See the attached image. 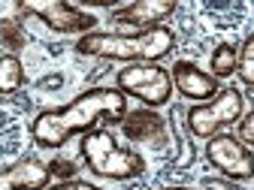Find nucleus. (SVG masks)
I'll use <instances>...</instances> for the list:
<instances>
[{
    "label": "nucleus",
    "instance_id": "nucleus-1",
    "mask_svg": "<svg viewBox=\"0 0 254 190\" xmlns=\"http://www.w3.org/2000/svg\"><path fill=\"white\" fill-rule=\"evenodd\" d=\"M127 115V97L118 88H88L76 100L58 109H43L34 124H30V136L40 148H61L73 136H85L97 130L100 121L121 124Z\"/></svg>",
    "mask_w": 254,
    "mask_h": 190
},
{
    "label": "nucleus",
    "instance_id": "nucleus-2",
    "mask_svg": "<svg viewBox=\"0 0 254 190\" xmlns=\"http://www.w3.org/2000/svg\"><path fill=\"white\" fill-rule=\"evenodd\" d=\"M176 48V34L164 24L142 34H109V30H91L76 40V51L85 57H103L121 63H157Z\"/></svg>",
    "mask_w": 254,
    "mask_h": 190
},
{
    "label": "nucleus",
    "instance_id": "nucleus-3",
    "mask_svg": "<svg viewBox=\"0 0 254 190\" xmlns=\"http://www.w3.org/2000/svg\"><path fill=\"white\" fill-rule=\"evenodd\" d=\"M79 151H82V160H85L88 172H94L97 178L130 181V178H139L145 172L142 154H136L133 148L118 145L115 136L109 130H103V127L85 133L79 142Z\"/></svg>",
    "mask_w": 254,
    "mask_h": 190
},
{
    "label": "nucleus",
    "instance_id": "nucleus-4",
    "mask_svg": "<svg viewBox=\"0 0 254 190\" xmlns=\"http://www.w3.org/2000/svg\"><path fill=\"white\" fill-rule=\"evenodd\" d=\"M115 88L124 97L139 100L145 109H161L173 100V76L167 67H157V63H127L118 70L115 76Z\"/></svg>",
    "mask_w": 254,
    "mask_h": 190
},
{
    "label": "nucleus",
    "instance_id": "nucleus-5",
    "mask_svg": "<svg viewBox=\"0 0 254 190\" xmlns=\"http://www.w3.org/2000/svg\"><path fill=\"white\" fill-rule=\"evenodd\" d=\"M242 118H245V97L236 88H221V94L215 100L190 106L185 112V124H188L190 136H197V139H212L224 127L239 124Z\"/></svg>",
    "mask_w": 254,
    "mask_h": 190
},
{
    "label": "nucleus",
    "instance_id": "nucleus-6",
    "mask_svg": "<svg viewBox=\"0 0 254 190\" xmlns=\"http://www.w3.org/2000/svg\"><path fill=\"white\" fill-rule=\"evenodd\" d=\"M206 160L212 163L215 172H221L230 181H251L254 178V154L233 133H218V136L206 139Z\"/></svg>",
    "mask_w": 254,
    "mask_h": 190
},
{
    "label": "nucleus",
    "instance_id": "nucleus-7",
    "mask_svg": "<svg viewBox=\"0 0 254 190\" xmlns=\"http://www.w3.org/2000/svg\"><path fill=\"white\" fill-rule=\"evenodd\" d=\"M21 9L30 12L34 18H40L55 34L85 37L91 30H97V18L85 9H79L76 3H67V0H27V3H21Z\"/></svg>",
    "mask_w": 254,
    "mask_h": 190
},
{
    "label": "nucleus",
    "instance_id": "nucleus-8",
    "mask_svg": "<svg viewBox=\"0 0 254 190\" xmlns=\"http://www.w3.org/2000/svg\"><path fill=\"white\" fill-rule=\"evenodd\" d=\"M176 9V0H130V3L112 9V21L124 27L127 34H142V30L164 27V21L173 18Z\"/></svg>",
    "mask_w": 254,
    "mask_h": 190
},
{
    "label": "nucleus",
    "instance_id": "nucleus-9",
    "mask_svg": "<svg viewBox=\"0 0 254 190\" xmlns=\"http://www.w3.org/2000/svg\"><path fill=\"white\" fill-rule=\"evenodd\" d=\"M170 76H173V88L194 106L209 103V100H215L221 94L218 79H212L206 70H200L197 63H190V60H176L170 67Z\"/></svg>",
    "mask_w": 254,
    "mask_h": 190
},
{
    "label": "nucleus",
    "instance_id": "nucleus-10",
    "mask_svg": "<svg viewBox=\"0 0 254 190\" xmlns=\"http://www.w3.org/2000/svg\"><path fill=\"white\" fill-rule=\"evenodd\" d=\"M52 184V166L37 157H21L0 169V190H46Z\"/></svg>",
    "mask_w": 254,
    "mask_h": 190
},
{
    "label": "nucleus",
    "instance_id": "nucleus-11",
    "mask_svg": "<svg viewBox=\"0 0 254 190\" xmlns=\"http://www.w3.org/2000/svg\"><path fill=\"white\" fill-rule=\"evenodd\" d=\"M121 130H124L127 139H133V142H151V139L164 136V118L154 115L151 109H136V112L124 115Z\"/></svg>",
    "mask_w": 254,
    "mask_h": 190
},
{
    "label": "nucleus",
    "instance_id": "nucleus-12",
    "mask_svg": "<svg viewBox=\"0 0 254 190\" xmlns=\"http://www.w3.org/2000/svg\"><path fill=\"white\" fill-rule=\"evenodd\" d=\"M236 67H239V48L233 46V43H221V46H215V51H212V57H209V76L212 79H230L233 73H236Z\"/></svg>",
    "mask_w": 254,
    "mask_h": 190
},
{
    "label": "nucleus",
    "instance_id": "nucleus-13",
    "mask_svg": "<svg viewBox=\"0 0 254 190\" xmlns=\"http://www.w3.org/2000/svg\"><path fill=\"white\" fill-rule=\"evenodd\" d=\"M24 85V67L18 54H0V94H15Z\"/></svg>",
    "mask_w": 254,
    "mask_h": 190
},
{
    "label": "nucleus",
    "instance_id": "nucleus-14",
    "mask_svg": "<svg viewBox=\"0 0 254 190\" xmlns=\"http://www.w3.org/2000/svg\"><path fill=\"white\" fill-rule=\"evenodd\" d=\"M236 76L242 79L245 88H254V34L245 37V43L239 46V67Z\"/></svg>",
    "mask_w": 254,
    "mask_h": 190
},
{
    "label": "nucleus",
    "instance_id": "nucleus-15",
    "mask_svg": "<svg viewBox=\"0 0 254 190\" xmlns=\"http://www.w3.org/2000/svg\"><path fill=\"white\" fill-rule=\"evenodd\" d=\"M236 139H239L242 145L254 148V109H251V112H245V118L239 121V133H236Z\"/></svg>",
    "mask_w": 254,
    "mask_h": 190
},
{
    "label": "nucleus",
    "instance_id": "nucleus-16",
    "mask_svg": "<svg viewBox=\"0 0 254 190\" xmlns=\"http://www.w3.org/2000/svg\"><path fill=\"white\" fill-rule=\"evenodd\" d=\"M46 190H100V187H94L91 181H79V178H64L58 184H49Z\"/></svg>",
    "mask_w": 254,
    "mask_h": 190
},
{
    "label": "nucleus",
    "instance_id": "nucleus-17",
    "mask_svg": "<svg viewBox=\"0 0 254 190\" xmlns=\"http://www.w3.org/2000/svg\"><path fill=\"white\" fill-rule=\"evenodd\" d=\"M0 40H3L6 46H12V48L21 46V34H18V30H12V24H0Z\"/></svg>",
    "mask_w": 254,
    "mask_h": 190
},
{
    "label": "nucleus",
    "instance_id": "nucleus-18",
    "mask_svg": "<svg viewBox=\"0 0 254 190\" xmlns=\"http://www.w3.org/2000/svg\"><path fill=\"white\" fill-rule=\"evenodd\" d=\"M55 172L67 175V178H73V163L67 166V160H55V163H52V175H55Z\"/></svg>",
    "mask_w": 254,
    "mask_h": 190
},
{
    "label": "nucleus",
    "instance_id": "nucleus-19",
    "mask_svg": "<svg viewBox=\"0 0 254 190\" xmlns=\"http://www.w3.org/2000/svg\"><path fill=\"white\" fill-rule=\"evenodd\" d=\"M161 190H197V187H182V184H170V187H161Z\"/></svg>",
    "mask_w": 254,
    "mask_h": 190
}]
</instances>
